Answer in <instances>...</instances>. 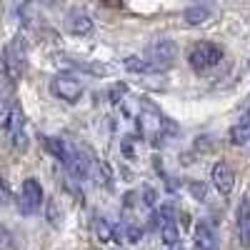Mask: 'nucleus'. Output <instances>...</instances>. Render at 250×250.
I'll return each mask as SVG.
<instances>
[{
    "instance_id": "nucleus-6",
    "label": "nucleus",
    "mask_w": 250,
    "mask_h": 250,
    "mask_svg": "<svg viewBox=\"0 0 250 250\" xmlns=\"http://www.w3.org/2000/svg\"><path fill=\"white\" fill-rule=\"evenodd\" d=\"M50 93L58 98V100H62V103H78L80 98H83V83L78 80V78H73V75H68V73H60V75H55L53 80H50Z\"/></svg>"
},
{
    "instance_id": "nucleus-10",
    "label": "nucleus",
    "mask_w": 250,
    "mask_h": 250,
    "mask_svg": "<svg viewBox=\"0 0 250 250\" xmlns=\"http://www.w3.org/2000/svg\"><path fill=\"white\" fill-rule=\"evenodd\" d=\"M195 250H218V240H215V230L210 220L195 223Z\"/></svg>"
},
{
    "instance_id": "nucleus-8",
    "label": "nucleus",
    "mask_w": 250,
    "mask_h": 250,
    "mask_svg": "<svg viewBox=\"0 0 250 250\" xmlns=\"http://www.w3.org/2000/svg\"><path fill=\"white\" fill-rule=\"evenodd\" d=\"M175 53H178V48H175V43L173 40H168V38H160V40H155V43L148 48V60H153V62H158L160 68H168L170 62L175 60Z\"/></svg>"
},
{
    "instance_id": "nucleus-20",
    "label": "nucleus",
    "mask_w": 250,
    "mask_h": 250,
    "mask_svg": "<svg viewBox=\"0 0 250 250\" xmlns=\"http://www.w3.org/2000/svg\"><path fill=\"white\" fill-rule=\"evenodd\" d=\"M143 235H145V230L138 225V223H128L123 228V240L125 243H130V245H135V243H140L143 240Z\"/></svg>"
},
{
    "instance_id": "nucleus-2",
    "label": "nucleus",
    "mask_w": 250,
    "mask_h": 250,
    "mask_svg": "<svg viewBox=\"0 0 250 250\" xmlns=\"http://www.w3.org/2000/svg\"><path fill=\"white\" fill-rule=\"evenodd\" d=\"M138 133L158 148L165 140V133H173V123H165L160 110H155L150 103H145V108L138 113Z\"/></svg>"
},
{
    "instance_id": "nucleus-13",
    "label": "nucleus",
    "mask_w": 250,
    "mask_h": 250,
    "mask_svg": "<svg viewBox=\"0 0 250 250\" xmlns=\"http://www.w3.org/2000/svg\"><path fill=\"white\" fill-rule=\"evenodd\" d=\"M43 143H45V150H48L58 163L68 165V160H70V145H68L65 140L53 138V135H45V138H43Z\"/></svg>"
},
{
    "instance_id": "nucleus-16",
    "label": "nucleus",
    "mask_w": 250,
    "mask_h": 250,
    "mask_svg": "<svg viewBox=\"0 0 250 250\" xmlns=\"http://www.w3.org/2000/svg\"><path fill=\"white\" fill-rule=\"evenodd\" d=\"M65 62H70V68L83 70V73H90V75H108V68L103 62H88V60H75V58H62Z\"/></svg>"
},
{
    "instance_id": "nucleus-5",
    "label": "nucleus",
    "mask_w": 250,
    "mask_h": 250,
    "mask_svg": "<svg viewBox=\"0 0 250 250\" xmlns=\"http://www.w3.org/2000/svg\"><path fill=\"white\" fill-rule=\"evenodd\" d=\"M43 200H45V195H43V185H40V180L25 178L23 185H20V193H18V210H20V215L40 213Z\"/></svg>"
},
{
    "instance_id": "nucleus-7",
    "label": "nucleus",
    "mask_w": 250,
    "mask_h": 250,
    "mask_svg": "<svg viewBox=\"0 0 250 250\" xmlns=\"http://www.w3.org/2000/svg\"><path fill=\"white\" fill-rule=\"evenodd\" d=\"M210 178H213V185H215V190L220 195H230L233 193V188H235V173H233V168L225 160H218L213 165Z\"/></svg>"
},
{
    "instance_id": "nucleus-24",
    "label": "nucleus",
    "mask_w": 250,
    "mask_h": 250,
    "mask_svg": "<svg viewBox=\"0 0 250 250\" xmlns=\"http://www.w3.org/2000/svg\"><path fill=\"white\" fill-rule=\"evenodd\" d=\"M105 8H123V0H100Z\"/></svg>"
},
{
    "instance_id": "nucleus-22",
    "label": "nucleus",
    "mask_w": 250,
    "mask_h": 250,
    "mask_svg": "<svg viewBox=\"0 0 250 250\" xmlns=\"http://www.w3.org/2000/svg\"><path fill=\"white\" fill-rule=\"evenodd\" d=\"M125 95H128V85H125V83H115V85L110 88V93H108L110 103H115V105H118V103H120Z\"/></svg>"
},
{
    "instance_id": "nucleus-26",
    "label": "nucleus",
    "mask_w": 250,
    "mask_h": 250,
    "mask_svg": "<svg viewBox=\"0 0 250 250\" xmlns=\"http://www.w3.org/2000/svg\"><path fill=\"white\" fill-rule=\"evenodd\" d=\"M40 3H43V5H53V3H55V0H40Z\"/></svg>"
},
{
    "instance_id": "nucleus-9",
    "label": "nucleus",
    "mask_w": 250,
    "mask_h": 250,
    "mask_svg": "<svg viewBox=\"0 0 250 250\" xmlns=\"http://www.w3.org/2000/svg\"><path fill=\"white\" fill-rule=\"evenodd\" d=\"M65 28H68V33H73V35H78V38H85V35L93 33L95 25H93V18H90L85 10L75 8V10H70L68 18H65Z\"/></svg>"
},
{
    "instance_id": "nucleus-3",
    "label": "nucleus",
    "mask_w": 250,
    "mask_h": 250,
    "mask_svg": "<svg viewBox=\"0 0 250 250\" xmlns=\"http://www.w3.org/2000/svg\"><path fill=\"white\" fill-rule=\"evenodd\" d=\"M25 62H28V50H25V40L23 38H13L10 43L5 45L3 50V75H5V83L13 85L23 78L25 73Z\"/></svg>"
},
{
    "instance_id": "nucleus-14",
    "label": "nucleus",
    "mask_w": 250,
    "mask_h": 250,
    "mask_svg": "<svg viewBox=\"0 0 250 250\" xmlns=\"http://www.w3.org/2000/svg\"><path fill=\"white\" fill-rule=\"evenodd\" d=\"M230 143L233 145H245L250 143V110L240 115V120L230 128Z\"/></svg>"
},
{
    "instance_id": "nucleus-1",
    "label": "nucleus",
    "mask_w": 250,
    "mask_h": 250,
    "mask_svg": "<svg viewBox=\"0 0 250 250\" xmlns=\"http://www.w3.org/2000/svg\"><path fill=\"white\" fill-rule=\"evenodd\" d=\"M0 125H3V133L5 138L13 143L15 153H25L28 148V135H25V118L23 110L15 100H5L3 103V113H0Z\"/></svg>"
},
{
    "instance_id": "nucleus-19",
    "label": "nucleus",
    "mask_w": 250,
    "mask_h": 250,
    "mask_svg": "<svg viewBox=\"0 0 250 250\" xmlns=\"http://www.w3.org/2000/svg\"><path fill=\"white\" fill-rule=\"evenodd\" d=\"M45 218H48V223H50L53 228H60V223H62V210H60V205H58L55 198H50V200L45 203Z\"/></svg>"
},
{
    "instance_id": "nucleus-15",
    "label": "nucleus",
    "mask_w": 250,
    "mask_h": 250,
    "mask_svg": "<svg viewBox=\"0 0 250 250\" xmlns=\"http://www.w3.org/2000/svg\"><path fill=\"white\" fill-rule=\"evenodd\" d=\"M210 18H213V10L208 8V5H193V8H188V10L183 13V20H185V25H190V28L208 23V20H210Z\"/></svg>"
},
{
    "instance_id": "nucleus-18",
    "label": "nucleus",
    "mask_w": 250,
    "mask_h": 250,
    "mask_svg": "<svg viewBox=\"0 0 250 250\" xmlns=\"http://www.w3.org/2000/svg\"><path fill=\"white\" fill-rule=\"evenodd\" d=\"M93 230H95V238H98L100 243H110V240L115 238V225H110L105 218H95Z\"/></svg>"
},
{
    "instance_id": "nucleus-12",
    "label": "nucleus",
    "mask_w": 250,
    "mask_h": 250,
    "mask_svg": "<svg viewBox=\"0 0 250 250\" xmlns=\"http://www.w3.org/2000/svg\"><path fill=\"white\" fill-rule=\"evenodd\" d=\"M238 238L243 248H250V198H245L238 208Z\"/></svg>"
},
{
    "instance_id": "nucleus-4",
    "label": "nucleus",
    "mask_w": 250,
    "mask_h": 250,
    "mask_svg": "<svg viewBox=\"0 0 250 250\" xmlns=\"http://www.w3.org/2000/svg\"><path fill=\"white\" fill-rule=\"evenodd\" d=\"M223 60V48L210 43V40H203V43H195L188 53V62L190 68L198 70V73H205V70H213L218 62Z\"/></svg>"
},
{
    "instance_id": "nucleus-25",
    "label": "nucleus",
    "mask_w": 250,
    "mask_h": 250,
    "mask_svg": "<svg viewBox=\"0 0 250 250\" xmlns=\"http://www.w3.org/2000/svg\"><path fill=\"white\" fill-rule=\"evenodd\" d=\"M168 250H185L183 243H175V245H168Z\"/></svg>"
},
{
    "instance_id": "nucleus-17",
    "label": "nucleus",
    "mask_w": 250,
    "mask_h": 250,
    "mask_svg": "<svg viewBox=\"0 0 250 250\" xmlns=\"http://www.w3.org/2000/svg\"><path fill=\"white\" fill-rule=\"evenodd\" d=\"M160 238H163L165 245L180 243V228H178L175 218H173V220H160Z\"/></svg>"
},
{
    "instance_id": "nucleus-21",
    "label": "nucleus",
    "mask_w": 250,
    "mask_h": 250,
    "mask_svg": "<svg viewBox=\"0 0 250 250\" xmlns=\"http://www.w3.org/2000/svg\"><path fill=\"white\" fill-rule=\"evenodd\" d=\"M0 250H20L15 235L8 230V228H3V230H0Z\"/></svg>"
},
{
    "instance_id": "nucleus-11",
    "label": "nucleus",
    "mask_w": 250,
    "mask_h": 250,
    "mask_svg": "<svg viewBox=\"0 0 250 250\" xmlns=\"http://www.w3.org/2000/svg\"><path fill=\"white\" fill-rule=\"evenodd\" d=\"M123 65H125V70H128V73H138V75H155V73L165 70V68H160V65H158V62L145 60V58H138V55L125 58Z\"/></svg>"
},
{
    "instance_id": "nucleus-23",
    "label": "nucleus",
    "mask_w": 250,
    "mask_h": 250,
    "mask_svg": "<svg viewBox=\"0 0 250 250\" xmlns=\"http://www.w3.org/2000/svg\"><path fill=\"white\" fill-rule=\"evenodd\" d=\"M190 193H193V198H198V200H203L205 198V183H190Z\"/></svg>"
}]
</instances>
